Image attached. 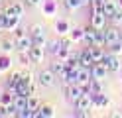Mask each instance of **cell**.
Instances as JSON below:
<instances>
[{"label":"cell","instance_id":"obj_1","mask_svg":"<svg viewBox=\"0 0 122 118\" xmlns=\"http://www.w3.org/2000/svg\"><path fill=\"white\" fill-rule=\"evenodd\" d=\"M14 39H16V47L20 51H30V47L34 45V39L30 34H26V30L24 28H16L14 30Z\"/></svg>","mask_w":122,"mask_h":118},{"label":"cell","instance_id":"obj_2","mask_svg":"<svg viewBox=\"0 0 122 118\" xmlns=\"http://www.w3.org/2000/svg\"><path fill=\"white\" fill-rule=\"evenodd\" d=\"M73 104H75V108L79 110V114H87L85 110H91V108L95 106V100H93V94H91V92H83L81 97H79L77 100L73 102Z\"/></svg>","mask_w":122,"mask_h":118},{"label":"cell","instance_id":"obj_3","mask_svg":"<svg viewBox=\"0 0 122 118\" xmlns=\"http://www.w3.org/2000/svg\"><path fill=\"white\" fill-rule=\"evenodd\" d=\"M55 79H57V75L53 73L51 69H43V71H40V75H37V83L41 87H53Z\"/></svg>","mask_w":122,"mask_h":118},{"label":"cell","instance_id":"obj_4","mask_svg":"<svg viewBox=\"0 0 122 118\" xmlns=\"http://www.w3.org/2000/svg\"><path fill=\"white\" fill-rule=\"evenodd\" d=\"M30 36H32L36 45H45V30L40 24H34V26L30 28Z\"/></svg>","mask_w":122,"mask_h":118},{"label":"cell","instance_id":"obj_5","mask_svg":"<svg viewBox=\"0 0 122 118\" xmlns=\"http://www.w3.org/2000/svg\"><path fill=\"white\" fill-rule=\"evenodd\" d=\"M106 16L102 10H93V16H91V26L95 30H104V24H106Z\"/></svg>","mask_w":122,"mask_h":118},{"label":"cell","instance_id":"obj_6","mask_svg":"<svg viewBox=\"0 0 122 118\" xmlns=\"http://www.w3.org/2000/svg\"><path fill=\"white\" fill-rule=\"evenodd\" d=\"M102 65L108 71H120V57L114 53H106L104 59H102Z\"/></svg>","mask_w":122,"mask_h":118},{"label":"cell","instance_id":"obj_7","mask_svg":"<svg viewBox=\"0 0 122 118\" xmlns=\"http://www.w3.org/2000/svg\"><path fill=\"white\" fill-rule=\"evenodd\" d=\"M104 41H106V47L112 45V43H116L118 39H120V31L116 30V26H112V28H104Z\"/></svg>","mask_w":122,"mask_h":118},{"label":"cell","instance_id":"obj_8","mask_svg":"<svg viewBox=\"0 0 122 118\" xmlns=\"http://www.w3.org/2000/svg\"><path fill=\"white\" fill-rule=\"evenodd\" d=\"M49 69H51L53 73H55V75H57V77L61 79V77H63V75L67 73V63H65V61H61L59 57H55V59L51 61V65H49Z\"/></svg>","mask_w":122,"mask_h":118},{"label":"cell","instance_id":"obj_9","mask_svg":"<svg viewBox=\"0 0 122 118\" xmlns=\"http://www.w3.org/2000/svg\"><path fill=\"white\" fill-rule=\"evenodd\" d=\"M106 73H108V69H106L102 63H95L93 67H91V75H93V79H98V81H104Z\"/></svg>","mask_w":122,"mask_h":118},{"label":"cell","instance_id":"obj_10","mask_svg":"<svg viewBox=\"0 0 122 118\" xmlns=\"http://www.w3.org/2000/svg\"><path fill=\"white\" fill-rule=\"evenodd\" d=\"M43 55H45V51H43V45H32L30 47V57H32V61L34 63H41L43 61Z\"/></svg>","mask_w":122,"mask_h":118},{"label":"cell","instance_id":"obj_11","mask_svg":"<svg viewBox=\"0 0 122 118\" xmlns=\"http://www.w3.org/2000/svg\"><path fill=\"white\" fill-rule=\"evenodd\" d=\"M116 10H118V2H116V0H104V2H102V12H104V16L108 20L114 16Z\"/></svg>","mask_w":122,"mask_h":118},{"label":"cell","instance_id":"obj_12","mask_svg":"<svg viewBox=\"0 0 122 118\" xmlns=\"http://www.w3.org/2000/svg\"><path fill=\"white\" fill-rule=\"evenodd\" d=\"M4 14H6V30L14 31V30L18 28V24H20V18H22V16H16V14L6 12V10H4Z\"/></svg>","mask_w":122,"mask_h":118},{"label":"cell","instance_id":"obj_13","mask_svg":"<svg viewBox=\"0 0 122 118\" xmlns=\"http://www.w3.org/2000/svg\"><path fill=\"white\" fill-rule=\"evenodd\" d=\"M89 53H91V57H93V61L95 63H102V59H104V49L102 47H98V45H89Z\"/></svg>","mask_w":122,"mask_h":118},{"label":"cell","instance_id":"obj_14","mask_svg":"<svg viewBox=\"0 0 122 118\" xmlns=\"http://www.w3.org/2000/svg\"><path fill=\"white\" fill-rule=\"evenodd\" d=\"M83 41H85V45H87V47L97 43V30H95L93 26L85 30V34H83Z\"/></svg>","mask_w":122,"mask_h":118},{"label":"cell","instance_id":"obj_15","mask_svg":"<svg viewBox=\"0 0 122 118\" xmlns=\"http://www.w3.org/2000/svg\"><path fill=\"white\" fill-rule=\"evenodd\" d=\"M32 116H41V118H51V116H55V110H53V106L49 104H41L40 108L36 110V112Z\"/></svg>","mask_w":122,"mask_h":118},{"label":"cell","instance_id":"obj_16","mask_svg":"<svg viewBox=\"0 0 122 118\" xmlns=\"http://www.w3.org/2000/svg\"><path fill=\"white\" fill-rule=\"evenodd\" d=\"M24 8H26V2L16 0V2H12L8 8H6V12H12V14H16V16H24Z\"/></svg>","mask_w":122,"mask_h":118},{"label":"cell","instance_id":"obj_17","mask_svg":"<svg viewBox=\"0 0 122 118\" xmlns=\"http://www.w3.org/2000/svg\"><path fill=\"white\" fill-rule=\"evenodd\" d=\"M55 28H57V34L59 36H65L67 31H71V26H69V22H67V20H57L55 22Z\"/></svg>","mask_w":122,"mask_h":118},{"label":"cell","instance_id":"obj_18","mask_svg":"<svg viewBox=\"0 0 122 118\" xmlns=\"http://www.w3.org/2000/svg\"><path fill=\"white\" fill-rule=\"evenodd\" d=\"M14 47H16V39H14V36L10 39H4L2 43H0V49H2V53H10Z\"/></svg>","mask_w":122,"mask_h":118},{"label":"cell","instance_id":"obj_19","mask_svg":"<svg viewBox=\"0 0 122 118\" xmlns=\"http://www.w3.org/2000/svg\"><path fill=\"white\" fill-rule=\"evenodd\" d=\"M40 106H41V104H40V100H37V97H36V94H30V97H28V108L32 110V114H34Z\"/></svg>","mask_w":122,"mask_h":118},{"label":"cell","instance_id":"obj_20","mask_svg":"<svg viewBox=\"0 0 122 118\" xmlns=\"http://www.w3.org/2000/svg\"><path fill=\"white\" fill-rule=\"evenodd\" d=\"M63 4L69 12H73V10H77V8L83 6V0H63Z\"/></svg>","mask_w":122,"mask_h":118},{"label":"cell","instance_id":"obj_21","mask_svg":"<svg viewBox=\"0 0 122 118\" xmlns=\"http://www.w3.org/2000/svg\"><path fill=\"white\" fill-rule=\"evenodd\" d=\"M93 100H95V106H108V98H106L102 92L93 94Z\"/></svg>","mask_w":122,"mask_h":118},{"label":"cell","instance_id":"obj_22","mask_svg":"<svg viewBox=\"0 0 122 118\" xmlns=\"http://www.w3.org/2000/svg\"><path fill=\"white\" fill-rule=\"evenodd\" d=\"M18 63H20V65H30V63H34L32 57H30V51H20V55H18Z\"/></svg>","mask_w":122,"mask_h":118},{"label":"cell","instance_id":"obj_23","mask_svg":"<svg viewBox=\"0 0 122 118\" xmlns=\"http://www.w3.org/2000/svg\"><path fill=\"white\" fill-rule=\"evenodd\" d=\"M43 10H45V14L47 16H51L53 14V10H55V2H53V0H43Z\"/></svg>","mask_w":122,"mask_h":118},{"label":"cell","instance_id":"obj_24","mask_svg":"<svg viewBox=\"0 0 122 118\" xmlns=\"http://www.w3.org/2000/svg\"><path fill=\"white\" fill-rule=\"evenodd\" d=\"M83 34H85V30L75 28V30L71 31V39H73V41H83Z\"/></svg>","mask_w":122,"mask_h":118},{"label":"cell","instance_id":"obj_25","mask_svg":"<svg viewBox=\"0 0 122 118\" xmlns=\"http://www.w3.org/2000/svg\"><path fill=\"white\" fill-rule=\"evenodd\" d=\"M8 69H10V57L8 55H2V57H0V71L4 73V71H8Z\"/></svg>","mask_w":122,"mask_h":118},{"label":"cell","instance_id":"obj_26","mask_svg":"<svg viewBox=\"0 0 122 118\" xmlns=\"http://www.w3.org/2000/svg\"><path fill=\"white\" fill-rule=\"evenodd\" d=\"M110 22L114 24V26H122V10H120V8L114 12V16L110 18Z\"/></svg>","mask_w":122,"mask_h":118},{"label":"cell","instance_id":"obj_27","mask_svg":"<svg viewBox=\"0 0 122 118\" xmlns=\"http://www.w3.org/2000/svg\"><path fill=\"white\" fill-rule=\"evenodd\" d=\"M108 49H110V53H114V55H120V53H122V41L118 39L116 43H112V45H108Z\"/></svg>","mask_w":122,"mask_h":118},{"label":"cell","instance_id":"obj_28","mask_svg":"<svg viewBox=\"0 0 122 118\" xmlns=\"http://www.w3.org/2000/svg\"><path fill=\"white\" fill-rule=\"evenodd\" d=\"M59 49H61V41H51V43H49V53H51V55H57Z\"/></svg>","mask_w":122,"mask_h":118},{"label":"cell","instance_id":"obj_29","mask_svg":"<svg viewBox=\"0 0 122 118\" xmlns=\"http://www.w3.org/2000/svg\"><path fill=\"white\" fill-rule=\"evenodd\" d=\"M24 2H26V6L36 8V6H41V4H43V0H24Z\"/></svg>","mask_w":122,"mask_h":118},{"label":"cell","instance_id":"obj_30","mask_svg":"<svg viewBox=\"0 0 122 118\" xmlns=\"http://www.w3.org/2000/svg\"><path fill=\"white\" fill-rule=\"evenodd\" d=\"M0 30H6V14L0 12Z\"/></svg>","mask_w":122,"mask_h":118},{"label":"cell","instance_id":"obj_31","mask_svg":"<svg viewBox=\"0 0 122 118\" xmlns=\"http://www.w3.org/2000/svg\"><path fill=\"white\" fill-rule=\"evenodd\" d=\"M116 2H118V8H120V10H122V0H116Z\"/></svg>","mask_w":122,"mask_h":118},{"label":"cell","instance_id":"obj_32","mask_svg":"<svg viewBox=\"0 0 122 118\" xmlns=\"http://www.w3.org/2000/svg\"><path fill=\"white\" fill-rule=\"evenodd\" d=\"M118 73H120V81H122V69H120V71H118Z\"/></svg>","mask_w":122,"mask_h":118},{"label":"cell","instance_id":"obj_33","mask_svg":"<svg viewBox=\"0 0 122 118\" xmlns=\"http://www.w3.org/2000/svg\"><path fill=\"white\" fill-rule=\"evenodd\" d=\"M120 41H122V30H120Z\"/></svg>","mask_w":122,"mask_h":118},{"label":"cell","instance_id":"obj_34","mask_svg":"<svg viewBox=\"0 0 122 118\" xmlns=\"http://www.w3.org/2000/svg\"><path fill=\"white\" fill-rule=\"evenodd\" d=\"M0 73H2V71H0Z\"/></svg>","mask_w":122,"mask_h":118}]
</instances>
